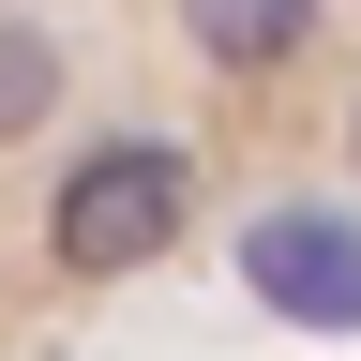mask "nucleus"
Segmentation results:
<instances>
[{"label": "nucleus", "mask_w": 361, "mask_h": 361, "mask_svg": "<svg viewBox=\"0 0 361 361\" xmlns=\"http://www.w3.org/2000/svg\"><path fill=\"white\" fill-rule=\"evenodd\" d=\"M180 211H196V166H180L166 135H90L61 166V196H45V256H61L75 286H121V271H151L180 241Z\"/></svg>", "instance_id": "f257e3e1"}, {"label": "nucleus", "mask_w": 361, "mask_h": 361, "mask_svg": "<svg viewBox=\"0 0 361 361\" xmlns=\"http://www.w3.org/2000/svg\"><path fill=\"white\" fill-rule=\"evenodd\" d=\"M241 286L301 331H361V226L346 211H256L241 226Z\"/></svg>", "instance_id": "f03ea898"}, {"label": "nucleus", "mask_w": 361, "mask_h": 361, "mask_svg": "<svg viewBox=\"0 0 361 361\" xmlns=\"http://www.w3.org/2000/svg\"><path fill=\"white\" fill-rule=\"evenodd\" d=\"M180 30H196V61L271 75V61H301V45H316V0H180Z\"/></svg>", "instance_id": "7ed1b4c3"}, {"label": "nucleus", "mask_w": 361, "mask_h": 361, "mask_svg": "<svg viewBox=\"0 0 361 361\" xmlns=\"http://www.w3.org/2000/svg\"><path fill=\"white\" fill-rule=\"evenodd\" d=\"M45 106H61V45H45V30H0V135H30Z\"/></svg>", "instance_id": "20e7f679"}, {"label": "nucleus", "mask_w": 361, "mask_h": 361, "mask_svg": "<svg viewBox=\"0 0 361 361\" xmlns=\"http://www.w3.org/2000/svg\"><path fill=\"white\" fill-rule=\"evenodd\" d=\"M346 151H361V121H346Z\"/></svg>", "instance_id": "39448f33"}]
</instances>
